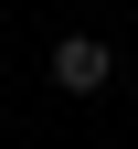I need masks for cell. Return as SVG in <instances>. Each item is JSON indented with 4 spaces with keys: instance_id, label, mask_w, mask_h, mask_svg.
Returning a JSON list of instances; mask_svg holds the SVG:
<instances>
[{
    "instance_id": "1",
    "label": "cell",
    "mask_w": 138,
    "mask_h": 149,
    "mask_svg": "<svg viewBox=\"0 0 138 149\" xmlns=\"http://www.w3.org/2000/svg\"><path fill=\"white\" fill-rule=\"evenodd\" d=\"M106 43H96V32H64V43H53V85H64V96H106Z\"/></svg>"
}]
</instances>
